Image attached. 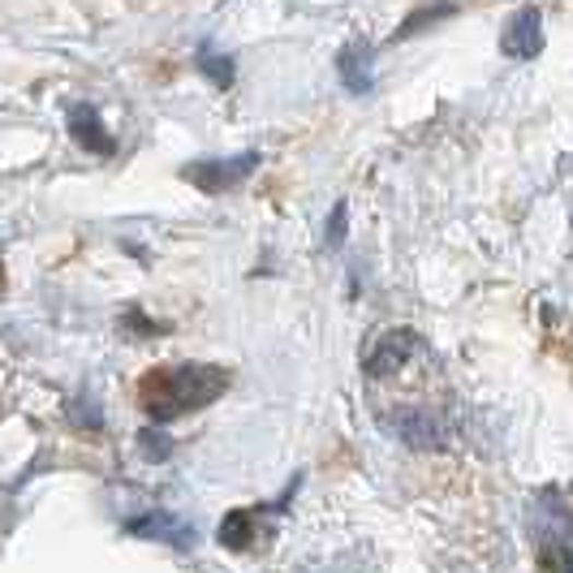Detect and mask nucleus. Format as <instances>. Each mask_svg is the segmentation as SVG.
Wrapping results in <instances>:
<instances>
[{"mask_svg":"<svg viewBox=\"0 0 573 573\" xmlns=\"http://www.w3.org/2000/svg\"><path fill=\"white\" fill-rule=\"evenodd\" d=\"M229 388V371L208 362H173V366H151L139 384V401L151 428H168L173 419L208 410L215 397Z\"/></svg>","mask_w":573,"mask_h":573,"instance_id":"f257e3e1","label":"nucleus"},{"mask_svg":"<svg viewBox=\"0 0 573 573\" xmlns=\"http://www.w3.org/2000/svg\"><path fill=\"white\" fill-rule=\"evenodd\" d=\"M259 168V151H242V155H229V160H195L182 168V177L208 195H220V190H233L242 186L250 173Z\"/></svg>","mask_w":573,"mask_h":573,"instance_id":"f03ea898","label":"nucleus"},{"mask_svg":"<svg viewBox=\"0 0 573 573\" xmlns=\"http://www.w3.org/2000/svg\"><path fill=\"white\" fill-rule=\"evenodd\" d=\"M384 431L397 435L401 444L419 448V453H435V448L448 444V428H444V419L431 414V410H393V414H384Z\"/></svg>","mask_w":573,"mask_h":573,"instance_id":"7ed1b4c3","label":"nucleus"},{"mask_svg":"<svg viewBox=\"0 0 573 573\" xmlns=\"http://www.w3.org/2000/svg\"><path fill=\"white\" fill-rule=\"evenodd\" d=\"M126 530H130V535H139V539L168 543V548H177V552H195V543H199V530H195L186 517H177V513H164V508L130 517V522H126Z\"/></svg>","mask_w":573,"mask_h":573,"instance_id":"20e7f679","label":"nucleus"},{"mask_svg":"<svg viewBox=\"0 0 573 573\" xmlns=\"http://www.w3.org/2000/svg\"><path fill=\"white\" fill-rule=\"evenodd\" d=\"M423 350V337L419 332H410V328H393V332H384L375 346H371V354H366V375L371 379H384V375H397L406 362L414 359Z\"/></svg>","mask_w":573,"mask_h":573,"instance_id":"39448f33","label":"nucleus"},{"mask_svg":"<svg viewBox=\"0 0 573 573\" xmlns=\"http://www.w3.org/2000/svg\"><path fill=\"white\" fill-rule=\"evenodd\" d=\"M501 52L513 57V61H535L543 52V17H539V9L526 4V9H517L508 17V26L501 35Z\"/></svg>","mask_w":573,"mask_h":573,"instance_id":"423d86ee","label":"nucleus"},{"mask_svg":"<svg viewBox=\"0 0 573 573\" xmlns=\"http://www.w3.org/2000/svg\"><path fill=\"white\" fill-rule=\"evenodd\" d=\"M66 121H70V135L78 147H86V151H95V155H113V151H117V139H113L108 126L100 121V108H95V104H73Z\"/></svg>","mask_w":573,"mask_h":573,"instance_id":"0eeeda50","label":"nucleus"},{"mask_svg":"<svg viewBox=\"0 0 573 573\" xmlns=\"http://www.w3.org/2000/svg\"><path fill=\"white\" fill-rule=\"evenodd\" d=\"M371 61H375L371 44H350V48L341 52L337 70H341V86H346L350 95H371V91H375V73H371Z\"/></svg>","mask_w":573,"mask_h":573,"instance_id":"6e6552de","label":"nucleus"},{"mask_svg":"<svg viewBox=\"0 0 573 573\" xmlns=\"http://www.w3.org/2000/svg\"><path fill=\"white\" fill-rule=\"evenodd\" d=\"M195 61H199V70L208 73L215 86H233V70H237V66H233V57L215 52L212 39H203V44H199V57H195Z\"/></svg>","mask_w":573,"mask_h":573,"instance_id":"1a4fd4ad","label":"nucleus"},{"mask_svg":"<svg viewBox=\"0 0 573 573\" xmlns=\"http://www.w3.org/2000/svg\"><path fill=\"white\" fill-rule=\"evenodd\" d=\"M346 224H350V203H337L328 215V229H324V246L328 250H341L346 246Z\"/></svg>","mask_w":573,"mask_h":573,"instance_id":"9d476101","label":"nucleus"},{"mask_svg":"<svg viewBox=\"0 0 573 573\" xmlns=\"http://www.w3.org/2000/svg\"><path fill=\"white\" fill-rule=\"evenodd\" d=\"M440 17H453V9H448V4H444V9H414V13H410V17L401 22V26H397V39H410V35H414L419 26H428V22H440Z\"/></svg>","mask_w":573,"mask_h":573,"instance_id":"9b49d317","label":"nucleus"},{"mask_svg":"<svg viewBox=\"0 0 573 573\" xmlns=\"http://www.w3.org/2000/svg\"><path fill=\"white\" fill-rule=\"evenodd\" d=\"M139 444H143L147 461H164V457H168V448H173V444H168V435H164L160 428L143 431V435H139Z\"/></svg>","mask_w":573,"mask_h":573,"instance_id":"f8f14e48","label":"nucleus"}]
</instances>
